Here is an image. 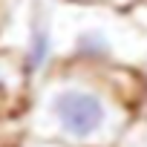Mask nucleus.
Instances as JSON below:
<instances>
[{
    "label": "nucleus",
    "mask_w": 147,
    "mask_h": 147,
    "mask_svg": "<svg viewBox=\"0 0 147 147\" xmlns=\"http://www.w3.org/2000/svg\"><path fill=\"white\" fill-rule=\"evenodd\" d=\"M55 61L115 66V69H147V32L124 9L75 3V0H46Z\"/></svg>",
    "instance_id": "obj_2"
},
{
    "label": "nucleus",
    "mask_w": 147,
    "mask_h": 147,
    "mask_svg": "<svg viewBox=\"0 0 147 147\" xmlns=\"http://www.w3.org/2000/svg\"><path fill=\"white\" fill-rule=\"evenodd\" d=\"M130 18H133V20H136V23H138V26H141V29L147 32V0L130 9Z\"/></svg>",
    "instance_id": "obj_7"
},
{
    "label": "nucleus",
    "mask_w": 147,
    "mask_h": 147,
    "mask_svg": "<svg viewBox=\"0 0 147 147\" xmlns=\"http://www.w3.org/2000/svg\"><path fill=\"white\" fill-rule=\"evenodd\" d=\"M18 147H63V144H55V141H43V138H29V136H23V138L18 141Z\"/></svg>",
    "instance_id": "obj_8"
},
{
    "label": "nucleus",
    "mask_w": 147,
    "mask_h": 147,
    "mask_svg": "<svg viewBox=\"0 0 147 147\" xmlns=\"http://www.w3.org/2000/svg\"><path fill=\"white\" fill-rule=\"evenodd\" d=\"M32 81L20 63V55L15 49L0 46V121L20 118L29 104Z\"/></svg>",
    "instance_id": "obj_3"
},
{
    "label": "nucleus",
    "mask_w": 147,
    "mask_h": 147,
    "mask_svg": "<svg viewBox=\"0 0 147 147\" xmlns=\"http://www.w3.org/2000/svg\"><path fill=\"white\" fill-rule=\"evenodd\" d=\"M75 3H98V6H113V9H124V12H130L133 6L144 3V0H75Z\"/></svg>",
    "instance_id": "obj_6"
},
{
    "label": "nucleus",
    "mask_w": 147,
    "mask_h": 147,
    "mask_svg": "<svg viewBox=\"0 0 147 147\" xmlns=\"http://www.w3.org/2000/svg\"><path fill=\"white\" fill-rule=\"evenodd\" d=\"M136 81L133 69L55 61L32 84L20 115L23 136L63 147H115L136 115Z\"/></svg>",
    "instance_id": "obj_1"
},
{
    "label": "nucleus",
    "mask_w": 147,
    "mask_h": 147,
    "mask_svg": "<svg viewBox=\"0 0 147 147\" xmlns=\"http://www.w3.org/2000/svg\"><path fill=\"white\" fill-rule=\"evenodd\" d=\"M133 113L138 118H147V69L138 72V81H136V104H133Z\"/></svg>",
    "instance_id": "obj_5"
},
{
    "label": "nucleus",
    "mask_w": 147,
    "mask_h": 147,
    "mask_svg": "<svg viewBox=\"0 0 147 147\" xmlns=\"http://www.w3.org/2000/svg\"><path fill=\"white\" fill-rule=\"evenodd\" d=\"M115 147H147V118H138L133 115L130 124L121 130Z\"/></svg>",
    "instance_id": "obj_4"
}]
</instances>
